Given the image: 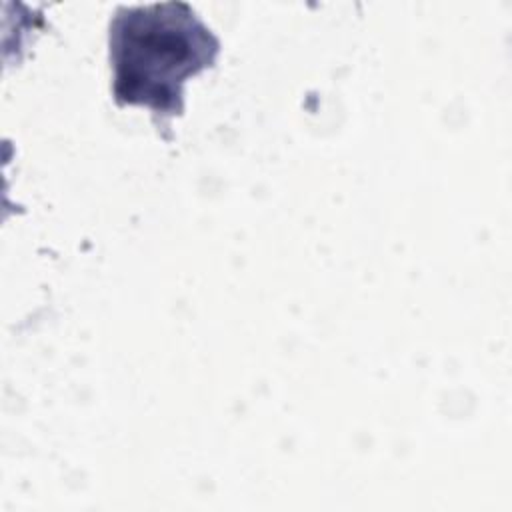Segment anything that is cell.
<instances>
[{
	"label": "cell",
	"mask_w": 512,
	"mask_h": 512,
	"mask_svg": "<svg viewBox=\"0 0 512 512\" xmlns=\"http://www.w3.org/2000/svg\"><path fill=\"white\" fill-rule=\"evenodd\" d=\"M218 50L212 30L184 2L118 8L110 24L114 98L176 116L186 80L210 68Z\"/></svg>",
	"instance_id": "1"
}]
</instances>
